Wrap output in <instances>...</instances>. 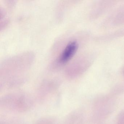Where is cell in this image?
<instances>
[{"label":"cell","instance_id":"obj_6","mask_svg":"<svg viewBox=\"0 0 124 124\" xmlns=\"http://www.w3.org/2000/svg\"><path fill=\"white\" fill-rule=\"evenodd\" d=\"M0 124H26L23 120L18 118L4 119L0 121Z\"/></svg>","mask_w":124,"mask_h":124},{"label":"cell","instance_id":"obj_4","mask_svg":"<svg viewBox=\"0 0 124 124\" xmlns=\"http://www.w3.org/2000/svg\"><path fill=\"white\" fill-rule=\"evenodd\" d=\"M82 118L78 112L74 111L67 116L63 124H81Z\"/></svg>","mask_w":124,"mask_h":124},{"label":"cell","instance_id":"obj_5","mask_svg":"<svg viewBox=\"0 0 124 124\" xmlns=\"http://www.w3.org/2000/svg\"><path fill=\"white\" fill-rule=\"evenodd\" d=\"M34 124H60L58 120L53 116L41 117L35 122Z\"/></svg>","mask_w":124,"mask_h":124},{"label":"cell","instance_id":"obj_2","mask_svg":"<svg viewBox=\"0 0 124 124\" xmlns=\"http://www.w3.org/2000/svg\"><path fill=\"white\" fill-rule=\"evenodd\" d=\"M60 84L56 80H47L40 86L37 91V95L40 101H46L53 97L58 92Z\"/></svg>","mask_w":124,"mask_h":124},{"label":"cell","instance_id":"obj_1","mask_svg":"<svg viewBox=\"0 0 124 124\" xmlns=\"http://www.w3.org/2000/svg\"><path fill=\"white\" fill-rule=\"evenodd\" d=\"M34 103V98L27 92L14 91L6 93L0 99V107L6 111L16 113L27 112Z\"/></svg>","mask_w":124,"mask_h":124},{"label":"cell","instance_id":"obj_3","mask_svg":"<svg viewBox=\"0 0 124 124\" xmlns=\"http://www.w3.org/2000/svg\"><path fill=\"white\" fill-rule=\"evenodd\" d=\"M78 48V44L77 41H71L67 44L61 53L58 62L61 64H64L69 61L74 56Z\"/></svg>","mask_w":124,"mask_h":124}]
</instances>
